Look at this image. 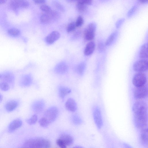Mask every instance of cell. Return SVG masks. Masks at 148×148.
<instances>
[{
  "mask_svg": "<svg viewBox=\"0 0 148 148\" xmlns=\"http://www.w3.org/2000/svg\"><path fill=\"white\" fill-rule=\"evenodd\" d=\"M22 122L19 119H17L12 121L8 127V131L12 132L20 128L22 125Z\"/></svg>",
  "mask_w": 148,
  "mask_h": 148,
  "instance_id": "cell-13",
  "label": "cell"
},
{
  "mask_svg": "<svg viewBox=\"0 0 148 148\" xmlns=\"http://www.w3.org/2000/svg\"><path fill=\"white\" fill-rule=\"evenodd\" d=\"M40 9L45 13L50 12L51 10V8L46 5H42L40 6Z\"/></svg>",
  "mask_w": 148,
  "mask_h": 148,
  "instance_id": "cell-35",
  "label": "cell"
},
{
  "mask_svg": "<svg viewBox=\"0 0 148 148\" xmlns=\"http://www.w3.org/2000/svg\"><path fill=\"white\" fill-rule=\"evenodd\" d=\"M76 8L77 11L82 13L85 12L87 10L86 5L77 3L76 5Z\"/></svg>",
  "mask_w": 148,
  "mask_h": 148,
  "instance_id": "cell-28",
  "label": "cell"
},
{
  "mask_svg": "<svg viewBox=\"0 0 148 148\" xmlns=\"http://www.w3.org/2000/svg\"><path fill=\"white\" fill-rule=\"evenodd\" d=\"M95 44L93 41H90L86 45L84 51V54L88 56L92 55L95 51Z\"/></svg>",
  "mask_w": 148,
  "mask_h": 148,
  "instance_id": "cell-18",
  "label": "cell"
},
{
  "mask_svg": "<svg viewBox=\"0 0 148 148\" xmlns=\"http://www.w3.org/2000/svg\"><path fill=\"white\" fill-rule=\"evenodd\" d=\"M97 28L95 22L89 23L85 28L84 32V38L87 40H91L94 38Z\"/></svg>",
  "mask_w": 148,
  "mask_h": 148,
  "instance_id": "cell-3",
  "label": "cell"
},
{
  "mask_svg": "<svg viewBox=\"0 0 148 148\" xmlns=\"http://www.w3.org/2000/svg\"><path fill=\"white\" fill-rule=\"evenodd\" d=\"M124 145L125 146H127V147H130L129 145H128L127 144H125Z\"/></svg>",
  "mask_w": 148,
  "mask_h": 148,
  "instance_id": "cell-47",
  "label": "cell"
},
{
  "mask_svg": "<svg viewBox=\"0 0 148 148\" xmlns=\"http://www.w3.org/2000/svg\"><path fill=\"white\" fill-rule=\"evenodd\" d=\"M36 3L41 4L45 3L46 2V0H32Z\"/></svg>",
  "mask_w": 148,
  "mask_h": 148,
  "instance_id": "cell-42",
  "label": "cell"
},
{
  "mask_svg": "<svg viewBox=\"0 0 148 148\" xmlns=\"http://www.w3.org/2000/svg\"><path fill=\"white\" fill-rule=\"evenodd\" d=\"M139 57L142 59L148 58V44L145 43L141 46L139 53Z\"/></svg>",
  "mask_w": 148,
  "mask_h": 148,
  "instance_id": "cell-21",
  "label": "cell"
},
{
  "mask_svg": "<svg viewBox=\"0 0 148 148\" xmlns=\"http://www.w3.org/2000/svg\"><path fill=\"white\" fill-rule=\"evenodd\" d=\"M52 10L49 12L45 13L42 14L40 17V21L44 23H49L55 19L52 12Z\"/></svg>",
  "mask_w": 148,
  "mask_h": 148,
  "instance_id": "cell-14",
  "label": "cell"
},
{
  "mask_svg": "<svg viewBox=\"0 0 148 148\" xmlns=\"http://www.w3.org/2000/svg\"><path fill=\"white\" fill-rule=\"evenodd\" d=\"M133 70L137 72H145L147 71L148 63L147 60L142 59L136 61L133 66Z\"/></svg>",
  "mask_w": 148,
  "mask_h": 148,
  "instance_id": "cell-7",
  "label": "cell"
},
{
  "mask_svg": "<svg viewBox=\"0 0 148 148\" xmlns=\"http://www.w3.org/2000/svg\"><path fill=\"white\" fill-rule=\"evenodd\" d=\"M39 123L40 126L43 127H48L50 124L49 122L43 117H42L39 119Z\"/></svg>",
  "mask_w": 148,
  "mask_h": 148,
  "instance_id": "cell-31",
  "label": "cell"
},
{
  "mask_svg": "<svg viewBox=\"0 0 148 148\" xmlns=\"http://www.w3.org/2000/svg\"><path fill=\"white\" fill-rule=\"evenodd\" d=\"M104 45L101 41H100L98 44V50L99 52H102L104 49Z\"/></svg>",
  "mask_w": 148,
  "mask_h": 148,
  "instance_id": "cell-40",
  "label": "cell"
},
{
  "mask_svg": "<svg viewBox=\"0 0 148 148\" xmlns=\"http://www.w3.org/2000/svg\"><path fill=\"white\" fill-rule=\"evenodd\" d=\"M53 5L57 10L62 12L65 10L64 6L59 2L56 1H53L52 2Z\"/></svg>",
  "mask_w": 148,
  "mask_h": 148,
  "instance_id": "cell-29",
  "label": "cell"
},
{
  "mask_svg": "<svg viewBox=\"0 0 148 148\" xmlns=\"http://www.w3.org/2000/svg\"><path fill=\"white\" fill-rule=\"evenodd\" d=\"M51 146L50 143L47 139L37 137L30 138L24 143L23 147L30 148H47Z\"/></svg>",
  "mask_w": 148,
  "mask_h": 148,
  "instance_id": "cell-2",
  "label": "cell"
},
{
  "mask_svg": "<svg viewBox=\"0 0 148 148\" xmlns=\"http://www.w3.org/2000/svg\"><path fill=\"white\" fill-rule=\"evenodd\" d=\"M117 32H114L112 33L108 37L105 42V45L106 46L110 45L114 40L117 35Z\"/></svg>",
  "mask_w": 148,
  "mask_h": 148,
  "instance_id": "cell-25",
  "label": "cell"
},
{
  "mask_svg": "<svg viewBox=\"0 0 148 148\" xmlns=\"http://www.w3.org/2000/svg\"><path fill=\"white\" fill-rule=\"evenodd\" d=\"M59 138L63 141L66 146L71 145L73 142V137L70 135L66 134L60 135Z\"/></svg>",
  "mask_w": 148,
  "mask_h": 148,
  "instance_id": "cell-19",
  "label": "cell"
},
{
  "mask_svg": "<svg viewBox=\"0 0 148 148\" xmlns=\"http://www.w3.org/2000/svg\"><path fill=\"white\" fill-rule=\"evenodd\" d=\"M148 130L145 128L142 130L140 136V139L141 143L144 145H148Z\"/></svg>",
  "mask_w": 148,
  "mask_h": 148,
  "instance_id": "cell-22",
  "label": "cell"
},
{
  "mask_svg": "<svg viewBox=\"0 0 148 148\" xmlns=\"http://www.w3.org/2000/svg\"><path fill=\"white\" fill-rule=\"evenodd\" d=\"M71 92V90L65 86H61L59 89V95L60 97L63 99Z\"/></svg>",
  "mask_w": 148,
  "mask_h": 148,
  "instance_id": "cell-23",
  "label": "cell"
},
{
  "mask_svg": "<svg viewBox=\"0 0 148 148\" xmlns=\"http://www.w3.org/2000/svg\"><path fill=\"white\" fill-rule=\"evenodd\" d=\"M148 94V88L146 85L136 87L134 91V98L137 99H140L146 97Z\"/></svg>",
  "mask_w": 148,
  "mask_h": 148,
  "instance_id": "cell-8",
  "label": "cell"
},
{
  "mask_svg": "<svg viewBox=\"0 0 148 148\" xmlns=\"http://www.w3.org/2000/svg\"><path fill=\"white\" fill-rule=\"evenodd\" d=\"M3 97L1 94H0V103L3 100Z\"/></svg>",
  "mask_w": 148,
  "mask_h": 148,
  "instance_id": "cell-45",
  "label": "cell"
},
{
  "mask_svg": "<svg viewBox=\"0 0 148 148\" xmlns=\"http://www.w3.org/2000/svg\"><path fill=\"white\" fill-rule=\"evenodd\" d=\"M71 121L73 124L76 125H80L82 122L81 118L77 115H74L71 118Z\"/></svg>",
  "mask_w": 148,
  "mask_h": 148,
  "instance_id": "cell-27",
  "label": "cell"
},
{
  "mask_svg": "<svg viewBox=\"0 0 148 148\" xmlns=\"http://www.w3.org/2000/svg\"><path fill=\"white\" fill-rule=\"evenodd\" d=\"M81 35V32L80 31H78L75 32L73 34L72 39L73 40H77L79 38Z\"/></svg>",
  "mask_w": 148,
  "mask_h": 148,
  "instance_id": "cell-39",
  "label": "cell"
},
{
  "mask_svg": "<svg viewBox=\"0 0 148 148\" xmlns=\"http://www.w3.org/2000/svg\"><path fill=\"white\" fill-rule=\"evenodd\" d=\"M18 105V103L17 101L12 100L7 103L5 106V108L7 112H10L15 109Z\"/></svg>",
  "mask_w": 148,
  "mask_h": 148,
  "instance_id": "cell-20",
  "label": "cell"
},
{
  "mask_svg": "<svg viewBox=\"0 0 148 148\" xmlns=\"http://www.w3.org/2000/svg\"><path fill=\"white\" fill-rule=\"evenodd\" d=\"M147 104L143 101H137L133 105L132 111L135 123L139 129H143L147 126Z\"/></svg>",
  "mask_w": 148,
  "mask_h": 148,
  "instance_id": "cell-1",
  "label": "cell"
},
{
  "mask_svg": "<svg viewBox=\"0 0 148 148\" xmlns=\"http://www.w3.org/2000/svg\"><path fill=\"white\" fill-rule=\"evenodd\" d=\"M58 108L56 106H52L45 111L43 117L50 124L56 119L58 116Z\"/></svg>",
  "mask_w": 148,
  "mask_h": 148,
  "instance_id": "cell-4",
  "label": "cell"
},
{
  "mask_svg": "<svg viewBox=\"0 0 148 148\" xmlns=\"http://www.w3.org/2000/svg\"><path fill=\"white\" fill-rule=\"evenodd\" d=\"M86 64L84 62H82L79 64L76 68V71L78 74L82 75L84 73L86 68Z\"/></svg>",
  "mask_w": 148,
  "mask_h": 148,
  "instance_id": "cell-26",
  "label": "cell"
},
{
  "mask_svg": "<svg viewBox=\"0 0 148 148\" xmlns=\"http://www.w3.org/2000/svg\"><path fill=\"white\" fill-rule=\"evenodd\" d=\"M138 1L140 3L143 4L146 3L148 2V0H138Z\"/></svg>",
  "mask_w": 148,
  "mask_h": 148,
  "instance_id": "cell-43",
  "label": "cell"
},
{
  "mask_svg": "<svg viewBox=\"0 0 148 148\" xmlns=\"http://www.w3.org/2000/svg\"><path fill=\"white\" fill-rule=\"evenodd\" d=\"M66 1L68 2H74L76 0H65Z\"/></svg>",
  "mask_w": 148,
  "mask_h": 148,
  "instance_id": "cell-46",
  "label": "cell"
},
{
  "mask_svg": "<svg viewBox=\"0 0 148 148\" xmlns=\"http://www.w3.org/2000/svg\"><path fill=\"white\" fill-rule=\"evenodd\" d=\"M60 37V33L57 31H53L45 38V41L49 44H51L57 40Z\"/></svg>",
  "mask_w": 148,
  "mask_h": 148,
  "instance_id": "cell-11",
  "label": "cell"
},
{
  "mask_svg": "<svg viewBox=\"0 0 148 148\" xmlns=\"http://www.w3.org/2000/svg\"><path fill=\"white\" fill-rule=\"evenodd\" d=\"M65 107L68 111L72 112L76 111L77 109L75 101L71 98H69L66 101L65 104Z\"/></svg>",
  "mask_w": 148,
  "mask_h": 148,
  "instance_id": "cell-16",
  "label": "cell"
},
{
  "mask_svg": "<svg viewBox=\"0 0 148 148\" xmlns=\"http://www.w3.org/2000/svg\"><path fill=\"white\" fill-rule=\"evenodd\" d=\"M147 82L146 75L142 72H137L134 75L132 83L136 87H138L146 84Z\"/></svg>",
  "mask_w": 148,
  "mask_h": 148,
  "instance_id": "cell-6",
  "label": "cell"
},
{
  "mask_svg": "<svg viewBox=\"0 0 148 148\" xmlns=\"http://www.w3.org/2000/svg\"><path fill=\"white\" fill-rule=\"evenodd\" d=\"M10 88L9 84L7 82L3 81L0 83V89L2 90L6 91L8 90Z\"/></svg>",
  "mask_w": 148,
  "mask_h": 148,
  "instance_id": "cell-32",
  "label": "cell"
},
{
  "mask_svg": "<svg viewBox=\"0 0 148 148\" xmlns=\"http://www.w3.org/2000/svg\"><path fill=\"white\" fill-rule=\"evenodd\" d=\"M38 117L36 114L32 115L31 117L26 120L27 123L30 125H32L35 124L37 121Z\"/></svg>",
  "mask_w": 148,
  "mask_h": 148,
  "instance_id": "cell-30",
  "label": "cell"
},
{
  "mask_svg": "<svg viewBox=\"0 0 148 148\" xmlns=\"http://www.w3.org/2000/svg\"><path fill=\"white\" fill-rule=\"evenodd\" d=\"M6 0H0V5L5 3Z\"/></svg>",
  "mask_w": 148,
  "mask_h": 148,
  "instance_id": "cell-44",
  "label": "cell"
},
{
  "mask_svg": "<svg viewBox=\"0 0 148 148\" xmlns=\"http://www.w3.org/2000/svg\"><path fill=\"white\" fill-rule=\"evenodd\" d=\"M76 27L75 23L71 22L68 25L66 28V31L68 33L72 32L75 29Z\"/></svg>",
  "mask_w": 148,
  "mask_h": 148,
  "instance_id": "cell-33",
  "label": "cell"
},
{
  "mask_svg": "<svg viewBox=\"0 0 148 148\" xmlns=\"http://www.w3.org/2000/svg\"><path fill=\"white\" fill-rule=\"evenodd\" d=\"M93 116L97 127L99 129H100L103 125V121L101 111L97 106L95 107L93 109Z\"/></svg>",
  "mask_w": 148,
  "mask_h": 148,
  "instance_id": "cell-9",
  "label": "cell"
},
{
  "mask_svg": "<svg viewBox=\"0 0 148 148\" xmlns=\"http://www.w3.org/2000/svg\"><path fill=\"white\" fill-rule=\"evenodd\" d=\"M32 78L30 74H27L22 75L19 79L20 85L23 87L29 86L32 84Z\"/></svg>",
  "mask_w": 148,
  "mask_h": 148,
  "instance_id": "cell-12",
  "label": "cell"
},
{
  "mask_svg": "<svg viewBox=\"0 0 148 148\" xmlns=\"http://www.w3.org/2000/svg\"><path fill=\"white\" fill-rule=\"evenodd\" d=\"M8 33L10 36L14 37L18 36L21 34V31L18 29L13 28L9 29Z\"/></svg>",
  "mask_w": 148,
  "mask_h": 148,
  "instance_id": "cell-24",
  "label": "cell"
},
{
  "mask_svg": "<svg viewBox=\"0 0 148 148\" xmlns=\"http://www.w3.org/2000/svg\"><path fill=\"white\" fill-rule=\"evenodd\" d=\"M45 107V103L42 100H39L33 103L32 108L33 111L36 113H40L43 110Z\"/></svg>",
  "mask_w": 148,
  "mask_h": 148,
  "instance_id": "cell-10",
  "label": "cell"
},
{
  "mask_svg": "<svg viewBox=\"0 0 148 148\" xmlns=\"http://www.w3.org/2000/svg\"><path fill=\"white\" fill-rule=\"evenodd\" d=\"M9 6L17 14L18 9L27 8L29 6V3L27 0H10Z\"/></svg>",
  "mask_w": 148,
  "mask_h": 148,
  "instance_id": "cell-5",
  "label": "cell"
},
{
  "mask_svg": "<svg viewBox=\"0 0 148 148\" xmlns=\"http://www.w3.org/2000/svg\"><path fill=\"white\" fill-rule=\"evenodd\" d=\"M68 67L64 62H61L57 64L54 69L55 72L59 74H63L67 71Z\"/></svg>",
  "mask_w": 148,
  "mask_h": 148,
  "instance_id": "cell-17",
  "label": "cell"
},
{
  "mask_svg": "<svg viewBox=\"0 0 148 148\" xmlns=\"http://www.w3.org/2000/svg\"><path fill=\"white\" fill-rule=\"evenodd\" d=\"M137 8V6L136 5L133 6L128 11L127 14V16L128 17L132 16L134 13Z\"/></svg>",
  "mask_w": 148,
  "mask_h": 148,
  "instance_id": "cell-36",
  "label": "cell"
},
{
  "mask_svg": "<svg viewBox=\"0 0 148 148\" xmlns=\"http://www.w3.org/2000/svg\"><path fill=\"white\" fill-rule=\"evenodd\" d=\"M56 143L58 146L62 148H65L67 147L63 141L59 138L56 140Z\"/></svg>",
  "mask_w": 148,
  "mask_h": 148,
  "instance_id": "cell-38",
  "label": "cell"
},
{
  "mask_svg": "<svg viewBox=\"0 0 148 148\" xmlns=\"http://www.w3.org/2000/svg\"><path fill=\"white\" fill-rule=\"evenodd\" d=\"M1 78L3 81L6 82L8 84H12L14 82L15 77L12 73L7 71L1 74Z\"/></svg>",
  "mask_w": 148,
  "mask_h": 148,
  "instance_id": "cell-15",
  "label": "cell"
},
{
  "mask_svg": "<svg viewBox=\"0 0 148 148\" xmlns=\"http://www.w3.org/2000/svg\"><path fill=\"white\" fill-rule=\"evenodd\" d=\"M77 3L84 4L86 5H90L92 2V0H76Z\"/></svg>",
  "mask_w": 148,
  "mask_h": 148,
  "instance_id": "cell-37",
  "label": "cell"
},
{
  "mask_svg": "<svg viewBox=\"0 0 148 148\" xmlns=\"http://www.w3.org/2000/svg\"><path fill=\"white\" fill-rule=\"evenodd\" d=\"M1 74H0V79L1 78Z\"/></svg>",
  "mask_w": 148,
  "mask_h": 148,
  "instance_id": "cell-48",
  "label": "cell"
},
{
  "mask_svg": "<svg viewBox=\"0 0 148 148\" xmlns=\"http://www.w3.org/2000/svg\"><path fill=\"white\" fill-rule=\"evenodd\" d=\"M125 19L124 18H121L118 20L116 23V28H119L123 23L124 22Z\"/></svg>",
  "mask_w": 148,
  "mask_h": 148,
  "instance_id": "cell-41",
  "label": "cell"
},
{
  "mask_svg": "<svg viewBox=\"0 0 148 148\" xmlns=\"http://www.w3.org/2000/svg\"><path fill=\"white\" fill-rule=\"evenodd\" d=\"M84 23V20L83 17L79 16L77 17L75 22V24L76 27H79L82 26Z\"/></svg>",
  "mask_w": 148,
  "mask_h": 148,
  "instance_id": "cell-34",
  "label": "cell"
}]
</instances>
